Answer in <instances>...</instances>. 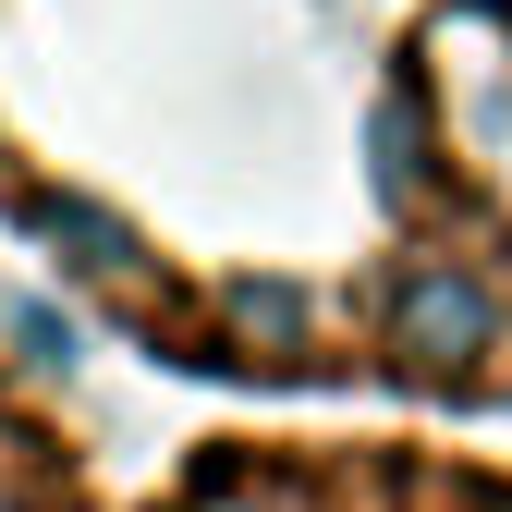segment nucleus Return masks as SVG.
I'll return each instance as SVG.
<instances>
[{
	"label": "nucleus",
	"mask_w": 512,
	"mask_h": 512,
	"mask_svg": "<svg viewBox=\"0 0 512 512\" xmlns=\"http://www.w3.org/2000/svg\"><path fill=\"white\" fill-rule=\"evenodd\" d=\"M403 354H427V366H464V354H488V330H500V305L464 281V269H427V281H403Z\"/></svg>",
	"instance_id": "obj_1"
},
{
	"label": "nucleus",
	"mask_w": 512,
	"mask_h": 512,
	"mask_svg": "<svg viewBox=\"0 0 512 512\" xmlns=\"http://www.w3.org/2000/svg\"><path fill=\"white\" fill-rule=\"evenodd\" d=\"M208 317H220L256 366H269V354H305V293H293V281H232Z\"/></svg>",
	"instance_id": "obj_2"
}]
</instances>
